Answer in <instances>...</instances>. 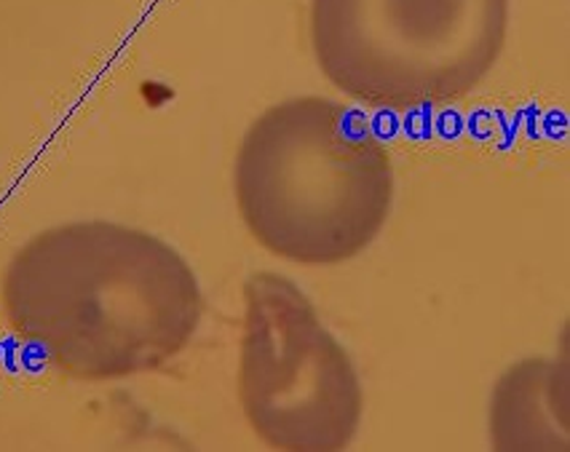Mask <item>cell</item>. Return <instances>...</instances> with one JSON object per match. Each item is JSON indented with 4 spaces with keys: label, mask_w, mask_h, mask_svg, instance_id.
Wrapping results in <instances>:
<instances>
[{
    "label": "cell",
    "mask_w": 570,
    "mask_h": 452,
    "mask_svg": "<svg viewBox=\"0 0 570 452\" xmlns=\"http://www.w3.org/2000/svg\"><path fill=\"white\" fill-rule=\"evenodd\" d=\"M11 330L78 381L161 370L194 341L204 297L161 238L116 223L43 230L3 276Z\"/></svg>",
    "instance_id": "obj_1"
},
{
    "label": "cell",
    "mask_w": 570,
    "mask_h": 452,
    "mask_svg": "<svg viewBox=\"0 0 570 452\" xmlns=\"http://www.w3.org/2000/svg\"><path fill=\"white\" fill-rule=\"evenodd\" d=\"M394 171L360 110L297 97L265 110L236 156V202L252 236L301 265L356 257L386 225Z\"/></svg>",
    "instance_id": "obj_2"
},
{
    "label": "cell",
    "mask_w": 570,
    "mask_h": 452,
    "mask_svg": "<svg viewBox=\"0 0 570 452\" xmlns=\"http://www.w3.org/2000/svg\"><path fill=\"white\" fill-rule=\"evenodd\" d=\"M509 0H311L324 76L370 108H440L499 62Z\"/></svg>",
    "instance_id": "obj_3"
},
{
    "label": "cell",
    "mask_w": 570,
    "mask_h": 452,
    "mask_svg": "<svg viewBox=\"0 0 570 452\" xmlns=\"http://www.w3.org/2000/svg\"><path fill=\"white\" fill-rule=\"evenodd\" d=\"M238 399L255 434L276 450H343L362 421L348 354L301 287L268 271L244 284Z\"/></svg>",
    "instance_id": "obj_4"
}]
</instances>
